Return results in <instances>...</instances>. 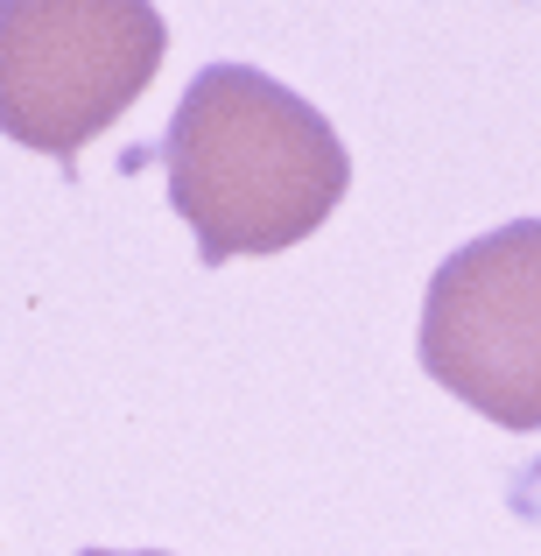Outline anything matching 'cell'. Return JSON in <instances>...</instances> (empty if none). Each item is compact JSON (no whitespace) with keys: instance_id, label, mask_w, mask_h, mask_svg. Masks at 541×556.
<instances>
[{"instance_id":"obj_4","label":"cell","mask_w":541,"mask_h":556,"mask_svg":"<svg viewBox=\"0 0 541 556\" xmlns=\"http://www.w3.org/2000/svg\"><path fill=\"white\" fill-rule=\"evenodd\" d=\"M78 556H169V549H78Z\"/></svg>"},{"instance_id":"obj_1","label":"cell","mask_w":541,"mask_h":556,"mask_svg":"<svg viewBox=\"0 0 541 556\" xmlns=\"http://www.w3.org/2000/svg\"><path fill=\"white\" fill-rule=\"evenodd\" d=\"M169 204L197 232V261L288 254L352 190L338 127L254 64H204L163 135Z\"/></svg>"},{"instance_id":"obj_3","label":"cell","mask_w":541,"mask_h":556,"mask_svg":"<svg viewBox=\"0 0 541 556\" xmlns=\"http://www.w3.org/2000/svg\"><path fill=\"white\" fill-rule=\"evenodd\" d=\"M422 374L500 430H541V218L464 240L429 275Z\"/></svg>"},{"instance_id":"obj_2","label":"cell","mask_w":541,"mask_h":556,"mask_svg":"<svg viewBox=\"0 0 541 556\" xmlns=\"http://www.w3.org/2000/svg\"><path fill=\"white\" fill-rule=\"evenodd\" d=\"M163 56L155 0H0V135L70 163L149 92Z\"/></svg>"}]
</instances>
